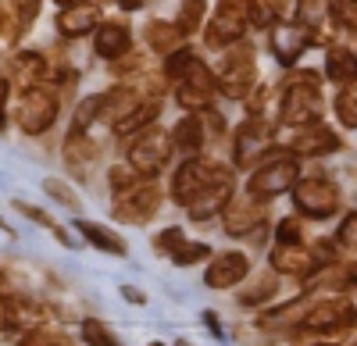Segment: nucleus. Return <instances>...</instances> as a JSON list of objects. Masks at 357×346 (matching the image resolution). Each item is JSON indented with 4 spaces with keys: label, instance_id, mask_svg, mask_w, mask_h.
<instances>
[{
    "label": "nucleus",
    "instance_id": "1",
    "mask_svg": "<svg viewBox=\"0 0 357 346\" xmlns=\"http://www.w3.org/2000/svg\"><path fill=\"white\" fill-rule=\"evenodd\" d=\"M279 118L286 125H311L321 118V75L311 68H296L282 82Z\"/></svg>",
    "mask_w": 357,
    "mask_h": 346
},
{
    "label": "nucleus",
    "instance_id": "2",
    "mask_svg": "<svg viewBox=\"0 0 357 346\" xmlns=\"http://www.w3.org/2000/svg\"><path fill=\"white\" fill-rule=\"evenodd\" d=\"M254 79H257V65H254V43H247V36H240L236 43L225 47L222 57V75L215 79V86L232 97V100H247L254 90Z\"/></svg>",
    "mask_w": 357,
    "mask_h": 346
},
{
    "label": "nucleus",
    "instance_id": "3",
    "mask_svg": "<svg viewBox=\"0 0 357 346\" xmlns=\"http://www.w3.org/2000/svg\"><path fill=\"white\" fill-rule=\"evenodd\" d=\"M333 265V246L329 243H293V246H282L275 243L272 250V268L279 275H296V278H314L321 268Z\"/></svg>",
    "mask_w": 357,
    "mask_h": 346
},
{
    "label": "nucleus",
    "instance_id": "4",
    "mask_svg": "<svg viewBox=\"0 0 357 346\" xmlns=\"http://www.w3.org/2000/svg\"><path fill=\"white\" fill-rule=\"evenodd\" d=\"M172 136L165 129H139L136 139L129 143V168L139 179H154L158 171H165V164L172 161Z\"/></svg>",
    "mask_w": 357,
    "mask_h": 346
},
{
    "label": "nucleus",
    "instance_id": "5",
    "mask_svg": "<svg viewBox=\"0 0 357 346\" xmlns=\"http://www.w3.org/2000/svg\"><path fill=\"white\" fill-rule=\"evenodd\" d=\"M215 97H218V86H215V75L207 68L200 57L186 65V72L175 79V100L183 111L190 114H200V111H211L215 107Z\"/></svg>",
    "mask_w": 357,
    "mask_h": 346
},
{
    "label": "nucleus",
    "instance_id": "6",
    "mask_svg": "<svg viewBox=\"0 0 357 346\" xmlns=\"http://www.w3.org/2000/svg\"><path fill=\"white\" fill-rule=\"evenodd\" d=\"M18 129L29 132V136H40L47 132L54 122H57V93L50 90L47 82H33L22 90V100H18Z\"/></svg>",
    "mask_w": 357,
    "mask_h": 346
},
{
    "label": "nucleus",
    "instance_id": "7",
    "mask_svg": "<svg viewBox=\"0 0 357 346\" xmlns=\"http://www.w3.org/2000/svg\"><path fill=\"white\" fill-rule=\"evenodd\" d=\"M289 189H293V204H296V211L307 214V218H333V214L343 207L340 186H336V182H329L325 175L296 179Z\"/></svg>",
    "mask_w": 357,
    "mask_h": 346
},
{
    "label": "nucleus",
    "instance_id": "8",
    "mask_svg": "<svg viewBox=\"0 0 357 346\" xmlns=\"http://www.w3.org/2000/svg\"><path fill=\"white\" fill-rule=\"evenodd\" d=\"M275 143L286 147L289 154H296V157H321V154H336L343 147L340 136L329 125H321V122L286 125V132H275Z\"/></svg>",
    "mask_w": 357,
    "mask_h": 346
},
{
    "label": "nucleus",
    "instance_id": "9",
    "mask_svg": "<svg viewBox=\"0 0 357 346\" xmlns=\"http://www.w3.org/2000/svg\"><path fill=\"white\" fill-rule=\"evenodd\" d=\"M275 147V129L268 118H257V114H250V118L236 129V143H232V157L240 168H254L264 154H272Z\"/></svg>",
    "mask_w": 357,
    "mask_h": 346
},
{
    "label": "nucleus",
    "instance_id": "10",
    "mask_svg": "<svg viewBox=\"0 0 357 346\" xmlns=\"http://www.w3.org/2000/svg\"><path fill=\"white\" fill-rule=\"evenodd\" d=\"M296 179H301V168H296V161H293V157H275V161L254 164L250 182H247V193L257 196V200H268V196L286 193Z\"/></svg>",
    "mask_w": 357,
    "mask_h": 346
},
{
    "label": "nucleus",
    "instance_id": "11",
    "mask_svg": "<svg viewBox=\"0 0 357 346\" xmlns=\"http://www.w3.org/2000/svg\"><path fill=\"white\" fill-rule=\"evenodd\" d=\"M247 4L250 0H222V8L215 11L211 25L204 33V43L211 50H225L229 43H236L240 36H247Z\"/></svg>",
    "mask_w": 357,
    "mask_h": 346
},
{
    "label": "nucleus",
    "instance_id": "12",
    "mask_svg": "<svg viewBox=\"0 0 357 346\" xmlns=\"http://www.w3.org/2000/svg\"><path fill=\"white\" fill-rule=\"evenodd\" d=\"M354 325V307L347 300H321L314 304L307 314H304V322H301V336H336L343 329Z\"/></svg>",
    "mask_w": 357,
    "mask_h": 346
},
{
    "label": "nucleus",
    "instance_id": "13",
    "mask_svg": "<svg viewBox=\"0 0 357 346\" xmlns=\"http://www.w3.org/2000/svg\"><path fill=\"white\" fill-rule=\"evenodd\" d=\"M114 218L118 221H126V225H143V221H151L161 207V189L158 186H129L122 193H114Z\"/></svg>",
    "mask_w": 357,
    "mask_h": 346
},
{
    "label": "nucleus",
    "instance_id": "14",
    "mask_svg": "<svg viewBox=\"0 0 357 346\" xmlns=\"http://www.w3.org/2000/svg\"><path fill=\"white\" fill-rule=\"evenodd\" d=\"M232 186H236V175L225 168V164H218V171L211 175V182H207L190 204H186V211L197 218V221H204V218H215L225 204H229V196H232Z\"/></svg>",
    "mask_w": 357,
    "mask_h": 346
},
{
    "label": "nucleus",
    "instance_id": "15",
    "mask_svg": "<svg viewBox=\"0 0 357 346\" xmlns=\"http://www.w3.org/2000/svg\"><path fill=\"white\" fill-rule=\"evenodd\" d=\"M215 171H218V164H215V161H204V157L190 154V161H186L183 168H178V171H175V179H172V200L186 207L190 200H193L207 182H211Z\"/></svg>",
    "mask_w": 357,
    "mask_h": 346
},
{
    "label": "nucleus",
    "instance_id": "16",
    "mask_svg": "<svg viewBox=\"0 0 357 346\" xmlns=\"http://www.w3.org/2000/svg\"><path fill=\"white\" fill-rule=\"evenodd\" d=\"M218 214H222V225H225L229 236H250L254 228L264 225V200H257L250 193H247V200H232L229 196V204Z\"/></svg>",
    "mask_w": 357,
    "mask_h": 346
},
{
    "label": "nucleus",
    "instance_id": "17",
    "mask_svg": "<svg viewBox=\"0 0 357 346\" xmlns=\"http://www.w3.org/2000/svg\"><path fill=\"white\" fill-rule=\"evenodd\" d=\"M250 272V257L240 253V250H229V253H218L211 265H207V290H232V285H240Z\"/></svg>",
    "mask_w": 357,
    "mask_h": 346
},
{
    "label": "nucleus",
    "instance_id": "18",
    "mask_svg": "<svg viewBox=\"0 0 357 346\" xmlns=\"http://www.w3.org/2000/svg\"><path fill=\"white\" fill-rule=\"evenodd\" d=\"M311 43H314V33H307V29H301V25H279V22L272 25V54L286 68H293L296 57H301Z\"/></svg>",
    "mask_w": 357,
    "mask_h": 346
},
{
    "label": "nucleus",
    "instance_id": "19",
    "mask_svg": "<svg viewBox=\"0 0 357 346\" xmlns=\"http://www.w3.org/2000/svg\"><path fill=\"white\" fill-rule=\"evenodd\" d=\"M100 25V8L89 4V0H79V4H65V11L57 15V33L68 36V40H79L86 33H93Z\"/></svg>",
    "mask_w": 357,
    "mask_h": 346
},
{
    "label": "nucleus",
    "instance_id": "20",
    "mask_svg": "<svg viewBox=\"0 0 357 346\" xmlns=\"http://www.w3.org/2000/svg\"><path fill=\"white\" fill-rule=\"evenodd\" d=\"M97 161H100V147L86 132L72 129V136L65 139V164H68V171H75L79 179H89L93 168H97Z\"/></svg>",
    "mask_w": 357,
    "mask_h": 346
},
{
    "label": "nucleus",
    "instance_id": "21",
    "mask_svg": "<svg viewBox=\"0 0 357 346\" xmlns=\"http://www.w3.org/2000/svg\"><path fill=\"white\" fill-rule=\"evenodd\" d=\"M143 100V90L139 86H114L111 93H100V118L118 125L126 118V114H132Z\"/></svg>",
    "mask_w": 357,
    "mask_h": 346
},
{
    "label": "nucleus",
    "instance_id": "22",
    "mask_svg": "<svg viewBox=\"0 0 357 346\" xmlns=\"http://www.w3.org/2000/svg\"><path fill=\"white\" fill-rule=\"evenodd\" d=\"M93 33H97L93 47H97V54L104 57V61H114V57H122V54H129V50H132V33H129V25H126V22H107V25H97Z\"/></svg>",
    "mask_w": 357,
    "mask_h": 346
},
{
    "label": "nucleus",
    "instance_id": "23",
    "mask_svg": "<svg viewBox=\"0 0 357 346\" xmlns=\"http://www.w3.org/2000/svg\"><path fill=\"white\" fill-rule=\"evenodd\" d=\"M172 147L175 150H183V154H197L200 147H204V114H186L183 122H178L172 132Z\"/></svg>",
    "mask_w": 357,
    "mask_h": 346
},
{
    "label": "nucleus",
    "instance_id": "24",
    "mask_svg": "<svg viewBox=\"0 0 357 346\" xmlns=\"http://www.w3.org/2000/svg\"><path fill=\"white\" fill-rule=\"evenodd\" d=\"M75 228H79V233H82L89 243H93L97 250H104V253H114V257H126V253H129L126 239L118 236V233H111V228L97 225V221H86V218H79V221H75Z\"/></svg>",
    "mask_w": 357,
    "mask_h": 346
},
{
    "label": "nucleus",
    "instance_id": "25",
    "mask_svg": "<svg viewBox=\"0 0 357 346\" xmlns=\"http://www.w3.org/2000/svg\"><path fill=\"white\" fill-rule=\"evenodd\" d=\"M158 114H161V100H158V97H143L139 107H136L132 114H126V118L118 122V125H111V129H114V136H132V132H139V129H146V125H154Z\"/></svg>",
    "mask_w": 357,
    "mask_h": 346
},
{
    "label": "nucleus",
    "instance_id": "26",
    "mask_svg": "<svg viewBox=\"0 0 357 346\" xmlns=\"http://www.w3.org/2000/svg\"><path fill=\"white\" fill-rule=\"evenodd\" d=\"M325 75H329L336 86H347L357 79V61H354V50L350 47H329L325 54Z\"/></svg>",
    "mask_w": 357,
    "mask_h": 346
},
{
    "label": "nucleus",
    "instance_id": "27",
    "mask_svg": "<svg viewBox=\"0 0 357 346\" xmlns=\"http://www.w3.org/2000/svg\"><path fill=\"white\" fill-rule=\"evenodd\" d=\"M11 72L22 86H33V82H47V57L36 54V50H22L15 61H11Z\"/></svg>",
    "mask_w": 357,
    "mask_h": 346
},
{
    "label": "nucleus",
    "instance_id": "28",
    "mask_svg": "<svg viewBox=\"0 0 357 346\" xmlns=\"http://www.w3.org/2000/svg\"><path fill=\"white\" fill-rule=\"evenodd\" d=\"M329 4L333 0H296V25L307 29V33H314V43H321L318 29L329 22Z\"/></svg>",
    "mask_w": 357,
    "mask_h": 346
},
{
    "label": "nucleus",
    "instance_id": "29",
    "mask_svg": "<svg viewBox=\"0 0 357 346\" xmlns=\"http://www.w3.org/2000/svg\"><path fill=\"white\" fill-rule=\"evenodd\" d=\"M146 43H151L158 54H172L178 43H183V33L172 22H151L146 25Z\"/></svg>",
    "mask_w": 357,
    "mask_h": 346
},
{
    "label": "nucleus",
    "instance_id": "30",
    "mask_svg": "<svg viewBox=\"0 0 357 346\" xmlns=\"http://www.w3.org/2000/svg\"><path fill=\"white\" fill-rule=\"evenodd\" d=\"M204 11H207V0H183V8H178V15H175L172 25H175L183 36H190V33H197V29H200Z\"/></svg>",
    "mask_w": 357,
    "mask_h": 346
},
{
    "label": "nucleus",
    "instance_id": "31",
    "mask_svg": "<svg viewBox=\"0 0 357 346\" xmlns=\"http://www.w3.org/2000/svg\"><path fill=\"white\" fill-rule=\"evenodd\" d=\"M15 207H18V211H22L25 218H33L36 225H43V228H50V233H54V239H57V243H65V246H72V236H68V233H65V228H61V225H57V221H54V218H50L47 211H40V207H33V204H22V200H18V204H15Z\"/></svg>",
    "mask_w": 357,
    "mask_h": 346
},
{
    "label": "nucleus",
    "instance_id": "32",
    "mask_svg": "<svg viewBox=\"0 0 357 346\" xmlns=\"http://www.w3.org/2000/svg\"><path fill=\"white\" fill-rule=\"evenodd\" d=\"M336 118H340L347 129L357 125V90H354V82H347L343 90L336 93Z\"/></svg>",
    "mask_w": 357,
    "mask_h": 346
},
{
    "label": "nucleus",
    "instance_id": "33",
    "mask_svg": "<svg viewBox=\"0 0 357 346\" xmlns=\"http://www.w3.org/2000/svg\"><path fill=\"white\" fill-rule=\"evenodd\" d=\"M18 346H72V339H68L65 332H57V329L43 325V329H33V332H25Z\"/></svg>",
    "mask_w": 357,
    "mask_h": 346
},
{
    "label": "nucleus",
    "instance_id": "34",
    "mask_svg": "<svg viewBox=\"0 0 357 346\" xmlns=\"http://www.w3.org/2000/svg\"><path fill=\"white\" fill-rule=\"evenodd\" d=\"M100 118V93H93V97H86L79 107H75V118H72V129L75 132H86L89 125H93Z\"/></svg>",
    "mask_w": 357,
    "mask_h": 346
},
{
    "label": "nucleus",
    "instance_id": "35",
    "mask_svg": "<svg viewBox=\"0 0 357 346\" xmlns=\"http://www.w3.org/2000/svg\"><path fill=\"white\" fill-rule=\"evenodd\" d=\"M204 257H211V246H207V243H186V239H183V243L172 250V261H175V265H183V268L204 261Z\"/></svg>",
    "mask_w": 357,
    "mask_h": 346
},
{
    "label": "nucleus",
    "instance_id": "36",
    "mask_svg": "<svg viewBox=\"0 0 357 346\" xmlns=\"http://www.w3.org/2000/svg\"><path fill=\"white\" fill-rule=\"evenodd\" d=\"M43 189H47V196H50V200H57L61 207L79 211V196H75V189H72L68 182H61V179H47V182H43Z\"/></svg>",
    "mask_w": 357,
    "mask_h": 346
},
{
    "label": "nucleus",
    "instance_id": "37",
    "mask_svg": "<svg viewBox=\"0 0 357 346\" xmlns=\"http://www.w3.org/2000/svg\"><path fill=\"white\" fill-rule=\"evenodd\" d=\"M329 18H336V25L343 29V33H354V29H357V8H354V0H336V4H329Z\"/></svg>",
    "mask_w": 357,
    "mask_h": 346
},
{
    "label": "nucleus",
    "instance_id": "38",
    "mask_svg": "<svg viewBox=\"0 0 357 346\" xmlns=\"http://www.w3.org/2000/svg\"><path fill=\"white\" fill-rule=\"evenodd\" d=\"M82 343H89V346H118V339L97 318H86L82 322Z\"/></svg>",
    "mask_w": 357,
    "mask_h": 346
},
{
    "label": "nucleus",
    "instance_id": "39",
    "mask_svg": "<svg viewBox=\"0 0 357 346\" xmlns=\"http://www.w3.org/2000/svg\"><path fill=\"white\" fill-rule=\"evenodd\" d=\"M165 57H168V61H165V79H172V82H175L178 75L186 72V65L193 61L197 54H193V50H183V47H175V50H172V54H165Z\"/></svg>",
    "mask_w": 357,
    "mask_h": 346
},
{
    "label": "nucleus",
    "instance_id": "40",
    "mask_svg": "<svg viewBox=\"0 0 357 346\" xmlns=\"http://www.w3.org/2000/svg\"><path fill=\"white\" fill-rule=\"evenodd\" d=\"M275 239H279L282 246L304 243V228H301V221H296V218H282V221L275 225Z\"/></svg>",
    "mask_w": 357,
    "mask_h": 346
},
{
    "label": "nucleus",
    "instance_id": "41",
    "mask_svg": "<svg viewBox=\"0 0 357 346\" xmlns=\"http://www.w3.org/2000/svg\"><path fill=\"white\" fill-rule=\"evenodd\" d=\"M275 278L272 275H264V278H257V285L254 290H247V293H240V304H261V300H268V297H275Z\"/></svg>",
    "mask_w": 357,
    "mask_h": 346
},
{
    "label": "nucleus",
    "instance_id": "42",
    "mask_svg": "<svg viewBox=\"0 0 357 346\" xmlns=\"http://www.w3.org/2000/svg\"><path fill=\"white\" fill-rule=\"evenodd\" d=\"M107 182H111V189H114V193H122V189L136 186V182H139V175H136V171H132L129 164H118V168H111Z\"/></svg>",
    "mask_w": 357,
    "mask_h": 346
},
{
    "label": "nucleus",
    "instance_id": "43",
    "mask_svg": "<svg viewBox=\"0 0 357 346\" xmlns=\"http://www.w3.org/2000/svg\"><path fill=\"white\" fill-rule=\"evenodd\" d=\"M354 239H357V218H354V214H347V218H343V225H340V233H336V243L343 246V253H347V257H354Z\"/></svg>",
    "mask_w": 357,
    "mask_h": 346
},
{
    "label": "nucleus",
    "instance_id": "44",
    "mask_svg": "<svg viewBox=\"0 0 357 346\" xmlns=\"http://www.w3.org/2000/svg\"><path fill=\"white\" fill-rule=\"evenodd\" d=\"M111 65V72L114 75H126V72H143L146 68V61L139 54H122V57H114V61H107Z\"/></svg>",
    "mask_w": 357,
    "mask_h": 346
},
{
    "label": "nucleus",
    "instance_id": "45",
    "mask_svg": "<svg viewBox=\"0 0 357 346\" xmlns=\"http://www.w3.org/2000/svg\"><path fill=\"white\" fill-rule=\"evenodd\" d=\"M11 8H15V15H18V22H15V25L25 33V25L33 22V18H36V11H40V0H11Z\"/></svg>",
    "mask_w": 357,
    "mask_h": 346
},
{
    "label": "nucleus",
    "instance_id": "46",
    "mask_svg": "<svg viewBox=\"0 0 357 346\" xmlns=\"http://www.w3.org/2000/svg\"><path fill=\"white\" fill-rule=\"evenodd\" d=\"M183 239H186V236H183V228H165V233L154 239V246H158L165 257H172V250H175L178 243H183Z\"/></svg>",
    "mask_w": 357,
    "mask_h": 346
},
{
    "label": "nucleus",
    "instance_id": "47",
    "mask_svg": "<svg viewBox=\"0 0 357 346\" xmlns=\"http://www.w3.org/2000/svg\"><path fill=\"white\" fill-rule=\"evenodd\" d=\"M8 97H11V82L0 79V129H4V122H8Z\"/></svg>",
    "mask_w": 357,
    "mask_h": 346
},
{
    "label": "nucleus",
    "instance_id": "48",
    "mask_svg": "<svg viewBox=\"0 0 357 346\" xmlns=\"http://www.w3.org/2000/svg\"><path fill=\"white\" fill-rule=\"evenodd\" d=\"M0 33H4L8 40H18V25L8 18V11H4V8H0Z\"/></svg>",
    "mask_w": 357,
    "mask_h": 346
},
{
    "label": "nucleus",
    "instance_id": "49",
    "mask_svg": "<svg viewBox=\"0 0 357 346\" xmlns=\"http://www.w3.org/2000/svg\"><path fill=\"white\" fill-rule=\"evenodd\" d=\"M8 293H11V278L0 272V297H8Z\"/></svg>",
    "mask_w": 357,
    "mask_h": 346
},
{
    "label": "nucleus",
    "instance_id": "50",
    "mask_svg": "<svg viewBox=\"0 0 357 346\" xmlns=\"http://www.w3.org/2000/svg\"><path fill=\"white\" fill-rule=\"evenodd\" d=\"M118 4H122L126 11H139V8H143V0H118Z\"/></svg>",
    "mask_w": 357,
    "mask_h": 346
},
{
    "label": "nucleus",
    "instance_id": "51",
    "mask_svg": "<svg viewBox=\"0 0 357 346\" xmlns=\"http://www.w3.org/2000/svg\"><path fill=\"white\" fill-rule=\"evenodd\" d=\"M122 293H126V300H136V304H143V300H146L143 293H136V290H129V285H126V290H122Z\"/></svg>",
    "mask_w": 357,
    "mask_h": 346
},
{
    "label": "nucleus",
    "instance_id": "52",
    "mask_svg": "<svg viewBox=\"0 0 357 346\" xmlns=\"http://www.w3.org/2000/svg\"><path fill=\"white\" fill-rule=\"evenodd\" d=\"M311 346H336V343H311Z\"/></svg>",
    "mask_w": 357,
    "mask_h": 346
},
{
    "label": "nucleus",
    "instance_id": "53",
    "mask_svg": "<svg viewBox=\"0 0 357 346\" xmlns=\"http://www.w3.org/2000/svg\"><path fill=\"white\" fill-rule=\"evenodd\" d=\"M61 4H75V0H61Z\"/></svg>",
    "mask_w": 357,
    "mask_h": 346
},
{
    "label": "nucleus",
    "instance_id": "54",
    "mask_svg": "<svg viewBox=\"0 0 357 346\" xmlns=\"http://www.w3.org/2000/svg\"><path fill=\"white\" fill-rule=\"evenodd\" d=\"M151 346H165V343H151Z\"/></svg>",
    "mask_w": 357,
    "mask_h": 346
}]
</instances>
